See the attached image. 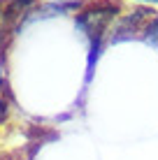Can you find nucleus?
<instances>
[{"label":"nucleus","instance_id":"nucleus-1","mask_svg":"<svg viewBox=\"0 0 158 160\" xmlns=\"http://www.w3.org/2000/svg\"><path fill=\"white\" fill-rule=\"evenodd\" d=\"M119 12V5L110 0H100V2H91L81 7L74 16V26L84 32L89 40H102L105 30L110 28L114 16Z\"/></svg>","mask_w":158,"mask_h":160},{"label":"nucleus","instance_id":"nucleus-2","mask_svg":"<svg viewBox=\"0 0 158 160\" xmlns=\"http://www.w3.org/2000/svg\"><path fill=\"white\" fill-rule=\"evenodd\" d=\"M156 16L154 9H146V7H137L135 12H130L126 16H121L116 23V28L112 32V42H123V40H133L137 32H144L146 23Z\"/></svg>","mask_w":158,"mask_h":160},{"label":"nucleus","instance_id":"nucleus-3","mask_svg":"<svg viewBox=\"0 0 158 160\" xmlns=\"http://www.w3.org/2000/svg\"><path fill=\"white\" fill-rule=\"evenodd\" d=\"M35 5V0H7L3 7V26L5 28H16L21 23L26 14L30 12V7Z\"/></svg>","mask_w":158,"mask_h":160},{"label":"nucleus","instance_id":"nucleus-4","mask_svg":"<svg viewBox=\"0 0 158 160\" xmlns=\"http://www.w3.org/2000/svg\"><path fill=\"white\" fill-rule=\"evenodd\" d=\"M144 40L149 42V44H154V47H158V14L149 21V23H146V28H144Z\"/></svg>","mask_w":158,"mask_h":160},{"label":"nucleus","instance_id":"nucleus-5","mask_svg":"<svg viewBox=\"0 0 158 160\" xmlns=\"http://www.w3.org/2000/svg\"><path fill=\"white\" fill-rule=\"evenodd\" d=\"M7 104H9V98H3V93H0V123L7 118V112H9Z\"/></svg>","mask_w":158,"mask_h":160},{"label":"nucleus","instance_id":"nucleus-6","mask_svg":"<svg viewBox=\"0 0 158 160\" xmlns=\"http://www.w3.org/2000/svg\"><path fill=\"white\" fill-rule=\"evenodd\" d=\"M135 2H142V5H158V0H135Z\"/></svg>","mask_w":158,"mask_h":160},{"label":"nucleus","instance_id":"nucleus-7","mask_svg":"<svg viewBox=\"0 0 158 160\" xmlns=\"http://www.w3.org/2000/svg\"><path fill=\"white\" fill-rule=\"evenodd\" d=\"M0 81H3V60H0Z\"/></svg>","mask_w":158,"mask_h":160},{"label":"nucleus","instance_id":"nucleus-8","mask_svg":"<svg viewBox=\"0 0 158 160\" xmlns=\"http://www.w3.org/2000/svg\"><path fill=\"white\" fill-rule=\"evenodd\" d=\"M3 7H5V2H3V0H0V16H3Z\"/></svg>","mask_w":158,"mask_h":160},{"label":"nucleus","instance_id":"nucleus-9","mask_svg":"<svg viewBox=\"0 0 158 160\" xmlns=\"http://www.w3.org/2000/svg\"><path fill=\"white\" fill-rule=\"evenodd\" d=\"M58 2H70V0H58Z\"/></svg>","mask_w":158,"mask_h":160}]
</instances>
